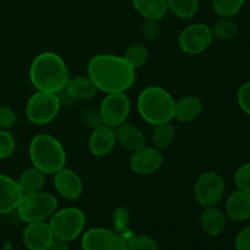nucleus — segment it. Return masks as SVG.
<instances>
[{"instance_id":"obj_1","label":"nucleus","mask_w":250,"mask_h":250,"mask_svg":"<svg viewBox=\"0 0 250 250\" xmlns=\"http://www.w3.org/2000/svg\"><path fill=\"white\" fill-rule=\"evenodd\" d=\"M87 75L97 89L105 94L126 92L136 81V70L127 63L124 56L114 54L93 56L88 61Z\"/></svg>"},{"instance_id":"obj_2","label":"nucleus","mask_w":250,"mask_h":250,"mask_svg":"<svg viewBox=\"0 0 250 250\" xmlns=\"http://www.w3.org/2000/svg\"><path fill=\"white\" fill-rule=\"evenodd\" d=\"M68 78L65 60L54 51L38 54L29 66V81L37 90L58 94L65 89Z\"/></svg>"},{"instance_id":"obj_3","label":"nucleus","mask_w":250,"mask_h":250,"mask_svg":"<svg viewBox=\"0 0 250 250\" xmlns=\"http://www.w3.org/2000/svg\"><path fill=\"white\" fill-rule=\"evenodd\" d=\"M175 102L172 95L160 85L144 88L137 99V110L142 120L149 125L171 122L175 117Z\"/></svg>"},{"instance_id":"obj_4","label":"nucleus","mask_w":250,"mask_h":250,"mask_svg":"<svg viewBox=\"0 0 250 250\" xmlns=\"http://www.w3.org/2000/svg\"><path fill=\"white\" fill-rule=\"evenodd\" d=\"M28 154L32 165L45 175H54L65 167L67 159L62 143L48 133L37 134L31 139Z\"/></svg>"},{"instance_id":"obj_5","label":"nucleus","mask_w":250,"mask_h":250,"mask_svg":"<svg viewBox=\"0 0 250 250\" xmlns=\"http://www.w3.org/2000/svg\"><path fill=\"white\" fill-rule=\"evenodd\" d=\"M58 207L59 203L55 195L42 189L22 195L16 211L22 221L29 224L49 220L58 210Z\"/></svg>"},{"instance_id":"obj_6","label":"nucleus","mask_w":250,"mask_h":250,"mask_svg":"<svg viewBox=\"0 0 250 250\" xmlns=\"http://www.w3.org/2000/svg\"><path fill=\"white\" fill-rule=\"evenodd\" d=\"M49 226L55 238L68 243L82 236L85 226V214L76 207L58 209L49 219Z\"/></svg>"},{"instance_id":"obj_7","label":"nucleus","mask_w":250,"mask_h":250,"mask_svg":"<svg viewBox=\"0 0 250 250\" xmlns=\"http://www.w3.org/2000/svg\"><path fill=\"white\" fill-rule=\"evenodd\" d=\"M60 109L61 102L58 94L37 90L27 100L24 114L32 125L44 126L58 117Z\"/></svg>"},{"instance_id":"obj_8","label":"nucleus","mask_w":250,"mask_h":250,"mask_svg":"<svg viewBox=\"0 0 250 250\" xmlns=\"http://www.w3.org/2000/svg\"><path fill=\"white\" fill-rule=\"evenodd\" d=\"M225 189L226 186L222 176L215 171H207L195 181L193 195L195 202L202 207H214L222 200Z\"/></svg>"},{"instance_id":"obj_9","label":"nucleus","mask_w":250,"mask_h":250,"mask_svg":"<svg viewBox=\"0 0 250 250\" xmlns=\"http://www.w3.org/2000/svg\"><path fill=\"white\" fill-rule=\"evenodd\" d=\"M214 42L211 27L202 22H195L186 27L178 37V46L188 55L204 53Z\"/></svg>"},{"instance_id":"obj_10","label":"nucleus","mask_w":250,"mask_h":250,"mask_svg":"<svg viewBox=\"0 0 250 250\" xmlns=\"http://www.w3.org/2000/svg\"><path fill=\"white\" fill-rule=\"evenodd\" d=\"M98 110L103 124L115 128L128 119L131 112V99L126 92L110 93L103 98Z\"/></svg>"},{"instance_id":"obj_11","label":"nucleus","mask_w":250,"mask_h":250,"mask_svg":"<svg viewBox=\"0 0 250 250\" xmlns=\"http://www.w3.org/2000/svg\"><path fill=\"white\" fill-rule=\"evenodd\" d=\"M82 250H126V238L114 229L93 227L82 233Z\"/></svg>"},{"instance_id":"obj_12","label":"nucleus","mask_w":250,"mask_h":250,"mask_svg":"<svg viewBox=\"0 0 250 250\" xmlns=\"http://www.w3.org/2000/svg\"><path fill=\"white\" fill-rule=\"evenodd\" d=\"M164 156L161 150L155 146H143L133 151L129 158V167L134 173L141 176H148L155 173L161 167Z\"/></svg>"},{"instance_id":"obj_13","label":"nucleus","mask_w":250,"mask_h":250,"mask_svg":"<svg viewBox=\"0 0 250 250\" xmlns=\"http://www.w3.org/2000/svg\"><path fill=\"white\" fill-rule=\"evenodd\" d=\"M54 238L55 237L46 221L29 222L22 233V242L27 250H46Z\"/></svg>"},{"instance_id":"obj_14","label":"nucleus","mask_w":250,"mask_h":250,"mask_svg":"<svg viewBox=\"0 0 250 250\" xmlns=\"http://www.w3.org/2000/svg\"><path fill=\"white\" fill-rule=\"evenodd\" d=\"M54 188L59 195L67 200H77L83 193V182L73 170L62 167L54 173Z\"/></svg>"},{"instance_id":"obj_15","label":"nucleus","mask_w":250,"mask_h":250,"mask_svg":"<svg viewBox=\"0 0 250 250\" xmlns=\"http://www.w3.org/2000/svg\"><path fill=\"white\" fill-rule=\"evenodd\" d=\"M23 192L19 181L5 173H0V215L16 211Z\"/></svg>"},{"instance_id":"obj_16","label":"nucleus","mask_w":250,"mask_h":250,"mask_svg":"<svg viewBox=\"0 0 250 250\" xmlns=\"http://www.w3.org/2000/svg\"><path fill=\"white\" fill-rule=\"evenodd\" d=\"M116 144L114 128L106 126V125H102V126L92 129L89 141H88L89 151L95 158H105L111 154Z\"/></svg>"},{"instance_id":"obj_17","label":"nucleus","mask_w":250,"mask_h":250,"mask_svg":"<svg viewBox=\"0 0 250 250\" xmlns=\"http://www.w3.org/2000/svg\"><path fill=\"white\" fill-rule=\"evenodd\" d=\"M225 214L233 222H243L250 219V193L237 188L229 195L225 204Z\"/></svg>"},{"instance_id":"obj_18","label":"nucleus","mask_w":250,"mask_h":250,"mask_svg":"<svg viewBox=\"0 0 250 250\" xmlns=\"http://www.w3.org/2000/svg\"><path fill=\"white\" fill-rule=\"evenodd\" d=\"M116 143L129 151H136L146 146V134L139 127L124 122L114 128Z\"/></svg>"},{"instance_id":"obj_19","label":"nucleus","mask_w":250,"mask_h":250,"mask_svg":"<svg viewBox=\"0 0 250 250\" xmlns=\"http://www.w3.org/2000/svg\"><path fill=\"white\" fill-rule=\"evenodd\" d=\"M227 226V216L217 205L207 207L200 215V227L209 236H220Z\"/></svg>"},{"instance_id":"obj_20","label":"nucleus","mask_w":250,"mask_h":250,"mask_svg":"<svg viewBox=\"0 0 250 250\" xmlns=\"http://www.w3.org/2000/svg\"><path fill=\"white\" fill-rule=\"evenodd\" d=\"M66 93L73 100H89L95 97L98 93L94 82L90 80L89 76H70L67 84L65 87Z\"/></svg>"},{"instance_id":"obj_21","label":"nucleus","mask_w":250,"mask_h":250,"mask_svg":"<svg viewBox=\"0 0 250 250\" xmlns=\"http://www.w3.org/2000/svg\"><path fill=\"white\" fill-rule=\"evenodd\" d=\"M203 111V103L195 95H186L175 102V117L177 121L188 124L199 117Z\"/></svg>"},{"instance_id":"obj_22","label":"nucleus","mask_w":250,"mask_h":250,"mask_svg":"<svg viewBox=\"0 0 250 250\" xmlns=\"http://www.w3.org/2000/svg\"><path fill=\"white\" fill-rule=\"evenodd\" d=\"M132 4L144 20L161 21L168 11L166 0H132Z\"/></svg>"},{"instance_id":"obj_23","label":"nucleus","mask_w":250,"mask_h":250,"mask_svg":"<svg viewBox=\"0 0 250 250\" xmlns=\"http://www.w3.org/2000/svg\"><path fill=\"white\" fill-rule=\"evenodd\" d=\"M45 176L46 175L43 171L34 167V166L22 171L17 181H19V185L23 194L39 192V190L43 189L44 185H45Z\"/></svg>"},{"instance_id":"obj_24","label":"nucleus","mask_w":250,"mask_h":250,"mask_svg":"<svg viewBox=\"0 0 250 250\" xmlns=\"http://www.w3.org/2000/svg\"><path fill=\"white\" fill-rule=\"evenodd\" d=\"M176 129L171 122L155 125L151 131V144L159 150H165L175 141Z\"/></svg>"},{"instance_id":"obj_25","label":"nucleus","mask_w":250,"mask_h":250,"mask_svg":"<svg viewBox=\"0 0 250 250\" xmlns=\"http://www.w3.org/2000/svg\"><path fill=\"white\" fill-rule=\"evenodd\" d=\"M167 10L182 20L193 19L199 10L198 0H166Z\"/></svg>"},{"instance_id":"obj_26","label":"nucleus","mask_w":250,"mask_h":250,"mask_svg":"<svg viewBox=\"0 0 250 250\" xmlns=\"http://www.w3.org/2000/svg\"><path fill=\"white\" fill-rule=\"evenodd\" d=\"M212 37L219 41H231L238 34V23L232 17H221L211 27Z\"/></svg>"},{"instance_id":"obj_27","label":"nucleus","mask_w":250,"mask_h":250,"mask_svg":"<svg viewBox=\"0 0 250 250\" xmlns=\"http://www.w3.org/2000/svg\"><path fill=\"white\" fill-rule=\"evenodd\" d=\"M124 59L134 70L143 67L149 59V51L143 44H132L125 50Z\"/></svg>"},{"instance_id":"obj_28","label":"nucleus","mask_w":250,"mask_h":250,"mask_svg":"<svg viewBox=\"0 0 250 250\" xmlns=\"http://www.w3.org/2000/svg\"><path fill=\"white\" fill-rule=\"evenodd\" d=\"M246 0H211L215 14L220 17H233L243 7Z\"/></svg>"},{"instance_id":"obj_29","label":"nucleus","mask_w":250,"mask_h":250,"mask_svg":"<svg viewBox=\"0 0 250 250\" xmlns=\"http://www.w3.org/2000/svg\"><path fill=\"white\" fill-rule=\"evenodd\" d=\"M112 229L117 233L122 234L125 237V234L128 232L129 229V222H131V214H129V210L127 209L124 205H120L112 212Z\"/></svg>"},{"instance_id":"obj_30","label":"nucleus","mask_w":250,"mask_h":250,"mask_svg":"<svg viewBox=\"0 0 250 250\" xmlns=\"http://www.w3.org/2000/svg\"><path fill=\"white\" fill-rule=\"evenodd\" d=\"M126 250H158V243L148 234H137L126 239Z\"/></svg>"},{"instance_id":"obj_31","label":"nucleus","mask_w":250,"mask_h":250,"mask_svg":"<svg viewBox=\"0 0 250 250\" xmlns=\"http://www.w3.org/2000/svg\"><path fill=\"white\" fill-rule=\"evenodd\" d=\"M16 149V141L9 129H0V160L10 158Z\"/></svg>"},{"instance_id":"obj_32","label":"nucleus","mask_w":250,"mask_h":250,"mask_svg":"<svg viewBox=\"0 0 250 250\" xmlns=\"http://www.w3.org/2000/svg\"><path fill=\"white\" fill-rule=\"evenodd\" d=\"M233 180L234 185L238 189L250 193V161L237 168Z\"/></svg>"},{"instance_id":"obj_33","label":"nucleus","mask_w":250,"mask_h":250,"mask_svg":"<svg viewBox=\"0 0 250 250\" xmlns=\"http://www.w3.org/2000/svg\"><path fill=\"white\" fill-rule=\"evenodd\" d=\"M142 36L146 41H155L161 34V24L158 20H144L141 27Z\"/></svg>"},{"instance_id":"obj_34","label":"nucleus","mask_w":250,"mask_h":250,"mask_svg":"<svg viewBox=\"0 0 250 250\" xmlns=\"http://www.w3.org/2000/svg\"><path fill=\"white\" fill-rule=\"evenodd\" d=\"M237 103L246 115L250 116V81L244 82L237 92Z\"/></svg>"},{"instance_id":"obj_35","label":"nucleus","mask_w":250,"mask_h":250,"mask_svg":"<svg viewBox=\"0 0 250 250\" xmlns=\"http://www.w3.org/2000/svg\"><path fill=\"white\" fill-rule=\"evenodd\" d=\"M17 116L7 105H0V129H10L16 125Z\"/></svg>"},{"instance_id":"obj_36","label":"nucleus","mask_w":250,"mask_h":250,"mask_svg":"<svg viewBox=\"0 0 250 250\" xmlns=\"http://www.w3.org/2000/svg\"><path fill=\"white\" fill-rule=\"evenodd\" d=\"M81 116H82L83 122L87 125L88 127H90L92 129L97 128V127L102 126L103 121L102 117H100L99 110L93 109V107H85V109L82 110L81 112Z\"/></svg>"},{"instance_id":"obj_37","label":"nucleus","mask_w":250,"mask_h":250,"mask_svg":"<svg viewBox=\"0 0 250 250\" xmlns=\"http://www.w3.org/2000/svg\"><path fill=\"white\" fill-rule=\"evenodd\" d=\"M234 250H250V226L243 227L234 239Z\"/></svg>"},{"instance_id":"obj_38","label":"nucleus","mask_w":250,"mask_h":250,"mask_svg":"<svg viewBox=\"0 0 250 250\" xmlns=\"http://www.w3.org/2000/svg\"><path fill=\"white\" fill-rule=\"evenodd\" d=\"M46 250H68V243L61 239L54 238Z\"/></svg>"}]
</instances>
